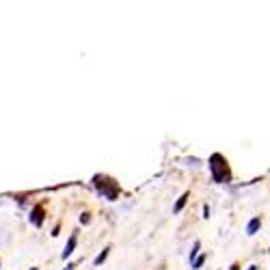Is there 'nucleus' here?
<instances>
[{
  "label": "nucleus",
  "mask_w": 270,
  "mask_h": 270,
  "mask_svg": "<svg viewBox=\"0 0 270 270\" xmlns=\"http://www.w3.org/2000/svg\"><path fill=\"white\" fill-rule=\"evenodd\" d=\"M210 171H212V177H214V182H218V184H223V182L231 179L227 160L220 156V153H214V156L210 158Z\"/></svg>",
  "instance_id": "nucleus-1"
},
{
  "label": "nucleus",
  "mask_w": 270,
  "mask_h": 270,
  "mask_svg": "<svg viewBox=\"0 0 270 270\" xmlns=\"http://www.w3.org/2000/svg\"><path fill=\"white\" fill-rule=\"evenodd\" d=\"M95 179H98V177H95ZM95 184H98L100 186V192H102V195L106 197V199H108V201H115V199H117V195H119V188H117V184H115V182H110V179H104V182H95Z\"/></svg>",
  "instance_id": "nucleus-2"
},
{
  "label": "nucleus",
  "mask_w": 270,
  "mask_h": 270,
  "mask_svg": "<svg viewBox=\"0 0 270 270\" xmlns=\"http://www.w3.org/2000/svg\"><path fill=\"white\" fill-rule=\"evenodd\" d=\"M76 242H78V234H76V231H74V234H72V238L67 240V244H65V251H63V259H67V257H70V255L74 253Z\"/></svg>",
  "instance_id": "nucleus-3"
},
{
  "label": "nucleus",
  "mask_w": 270,
  "mask_h": 270,
  "mask_svg": "<svg viewBox=\"0 0 270 270\" xmlns=\"http://www.w3.org/2000/svg\"><path fill=\"white\" fill-rule=\"evenodd\" d=\"M31 223H33L35 227H41V223H43V208H41V206H37V208L31 212Z\"/></svg>",
  "instance_id": "nucleus-4"
},
{
  "label": "nucleus",
  "mask_w": 270,
  "mask_h": 270,
  "mask_svg": "<svg viewBox=\"0 0 270 270\" xmlns=\"http://www.w3.org/2000/svg\"><path fill=\"white\" fill-rule=\"evenodd\" d=\"M259 225H262V218H259V216L251 218V220H249V225H246V234H249V236H253L255 231L259 229Z\"/></svg>",
  "instance_id": "nucleus-5"
},
{
  "label": "nucleus",
  "mask_w": 270,
  "mask_h": 270,
  "mask_svg": "<svg viewBox=\"0 0 270 270\" xmlns=\"http://www.w3.org/2000/svg\"><path fill=\"white\" fill-rule=\"evenodd\" d=\"M188 197H190V195H188V192H184V195H182V197L177 199V204H175V206H173V212H175V214H177V212H182V208H184V206H186V201H188Z\"/></svg>",
  "instance_id": "nucleus-6"
},
{
  "label": "nucleus",
  "mask_w": 270,
  "mask_h": 270,
  "mask_svg": "<svg viewBox=\"0 0 270 270\" xmlns=\"http://www.w3.org/2000/svg\"><path fill=\"white\" fill-rule=\"evenodd\" d=\"M108 253H110V246H106V249L102 251V253H100L98 257H95V262H93V264H95V266H102V264L106 262V257H108Z\"/></svg>",
  "instance_id": "nucleus-7"
},
{
  "label": "nucleus",
  "mask_w": 270,
  "mask_h": 270,
  "mask_svg": "<svg viewBox=\"0 0 270 270\" xmlns=\"http://www.w3.org/2000/svg\"><path fill=\"white\" fill-rule=\"evenodd\" d=\"M204 262H206V255H199V257L195 259V262H192V268H195V270H199L201 266H204Z\"/></svg>",
  "instance_id": "nucleus-8"
},
{
  "label": "nucleus",
  "mask_w": 270,
  "mask_h": 270,
  "mask_svg": "<svg viewBox=\"0 0 270 270\" xmlns=\"http://www.w3.org/2000/svg\"><path fill=\"white\" fill-rule=\"evenodd\" d=\"M197 251H199V242L192 244V251H190V262H195V259H197Z\"/></svg>",
  "instance_id": "nucleus-9"
},
{
  "label": "nucleus",
  "mask_w": 270,
  "mask_h": 270,
  "mask_svg": "<svg viewBox=\"0 0 270 270\" xmlns=\"http://www.w3.org/2000/svg\"><path fill=\"white\" fill-rule=\"evenodd\" d=\"M80 223H89V214H82L80 216Z\"/></svg>",
  "instance_id": "nucleus-10"
},
{
  "label": "nucleus",
  "mask_w": 270,
  "mask_h": 270,
  "mask_svg": "<svg viewBox=\"0 0 270 270\" xmlns=\"http://www.w3.org/2000/svg\"><path fill=\"white\" fill-rule=\"evenodd\" d=\"M74 268H76V264H72V262H70V264H67L63 270H74Z\"/></svg>",
  "instance_id": "nucleus-11"
},
{
  "label": "nucleus",
  "mask_w": 270,
  "mask_h": 270,
  "mask_svg": "<svg viewBox=\"0 0 270 270\" xmlns=\"http://www.w3.org/2000/svg\"><path fill=\"white\" fill-rule=\"evenodd\" d=\"M249 270H257V266H251V268H249Z\"/></svg>",
  "instance_id": "nucleus-12"
},
{
  "label": "nucleus",
  "mask_w": 270,
  "mask_h": 270,
  "mask_svg": "<svg viewBox=\"0 0 270 270\" xmlns=\"http://www.w3.org/2000/svg\"><path fill=\"white\" fill-rule=\"evenodd\" d=\"M31 270H39V268H31Z\"/></svg>",
  "instance_id": "nucleus-13"
}]
</instances>
